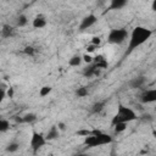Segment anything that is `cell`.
<instances>
[{
  "label": "cell",
  "mask_w": 156,
  "mask_h": 156,
  "mask_svg": "<svg viewBox=\"0 0 156 156\" xmlns=\"http://www.w3.org/2000/svg\"><path fill=\"white\" fill-rule=\"evenodd\" d=\"M32 26H33L35 29H41V28H44V27L46 26V20H45V17L41 16V15L34 17V20H33V22H32Z\"/></svg>",
  "instance_id": "9"
},
{
  "label": "cell",
  "mask_w": 156,
  "mask_h": 156,
  "mask_svg": "<svg viewBox=\"0 0 156 156\" xmlns=\"http://www.w3.org/2000/svg\"><path fill=\"white\" fill-rule=\"evenodd\" d=\"M51 91H52V88H51L50 85H44V87L40 88V90H39V95H40L41 98H45V96H48Z\"/></svg>",
  "instance_id": "17"
},
{
  "label": "cell",
  "mask_w": 156,
  "mask_h": 156,
  "mask_svg": "<svg viewBox=\"0 0 156 156\" xmlns=\"http://www.w3.org/2000/svg\"><path fill=\"white\" fill-rule=\"evenodd\" d=\"M104 106H105V101H99V102H95L94 105H93V112H100L102 108H104Z\"/></svg>",
  "instance_id": "23"
},
{
  "label": "cell",
  "mask_w": 156,
  "mask_h": 156,
  "mask_svg": "<svg viewBox=\"0 0 156 156\" xmlns=\"http://www.w3.org/2000/svg\"><path fill=\"white\" fill-rule=\"evenodd\" d=\"M58 135H60V129L57 128V126H52L45 136H46V140H54V139L58 138Z\"/></svg>",
  "instance_id": "10"
},
{
  "label": "cell",
  "mask_w": 156,
  "mask_h": 156,
  "mask_svg": "<svg viewBox=\"0 0 156 156\" xmlns=\"http://www.w3.org/2000/svg\"><path fill=\"white\" fill-rule=\"evenodd\" d=\"M136 113L133 108L130 107H127L124 105H118V108H117V112L116 115L112 117V121H111V126L113 127L115 124L117 123H129L132 121H135L136 119Z\"/></svg>",
  "instance_id": "2"
},
{
  "label": "cell",
  "mask_w": 156,
  "mask_h": 156,
  "mask_svg": "<svg viewBox=\"0 0 156 156\" xmlns=\"http://www.w3.org/2000/svg\"><path fill=\"white\" fill-rule=\"evenodd\" d=\"M95 49H98V46H95V45H88L87 46V52L88 54H90V52H93V51H95Z\"/></svg>",
  "instance_id": "28"
},
{
  "label": "cell",
  "mask_w": 156,
  "mask_h": 156,
  "mask_svg": "<svg viewBox=\"0 0 156 156\" xmlns=\"http://www.w3.org/2000/svg\"><path fill=\"white\" fill-rule=\"evenodd\" d=\"M140 101L143 104H154L156 102V88L146 89L140 95Z\"/></svg>",
  "instance_id": "6"
},
{
  "label": "cell",
  "mask_w": 156,
  "mask_h": 156,
  "mask_svg": "<svg viewBox=\"0 0 156 156\" xmlns=\"http://www.w3.org/2000/svg\"><path fill=\"white\" fill-rule=\"evenodd\" d=\"M28 23V18L26 15H20L17 17V27H24Z\"/></svg>",
  "instance_id": "19"
},
{
  "label": "cell",
  "mask_w": 156,
  "mask_h": 156,
  "mask_svg": "<svg viewBox=\"0 0 156 156\" xmlns=\"http://www.w3.org/2000/svg\"><path fill=\"white\" fill-rule=\"evenodd\" d=\"M152 134H154V135L156 136V130H154V132H152Z\"/></svg>",
  "instance_id": "32"
},
{
  "label": "cell",
  "mask_w": 156,
  "mask_h": 156,
  "mask_svg": "<svg viewBox=\"0 0 156 156\" xmlns=\"http://www.w3.org/2000/svg\"><path fill=\"white\" fill-rule=\"evenodd\" d=\"M82 62H83V56H80V55H73V56L69 58L68 65H69L71 67H78V66L82 65Z\"/></svg>",
  "instance_id": "13"
},
{
  "label": "cell",
  "mask_w": 156,
  "mask_h": 156,
  "mask_svg": "<svg viewBox=\"0 0 156 156\" xmlns=\"http://www.w3.org/2000/svg\"><path fill=\"white\" fill-rule=\"evenodd\" d=\"M83 61H84L85 63H88V65H91V63L94 62V58H93L89 54H84V55H83Z\"/></svg>",
  "instance_id": "25"
},
{
  "label": "cell",
  "mask_w": 156,
  "mask_h": 156,
  "mask_svg": "<svg viewBox=\"0 0 156 156\" xmlns=\"http://www.w3.org/2000/svg\"><path fill=\"white\" fill-rule=\"evenodd\" d=\"M74 156H89L88 154H77V155H74Z\"/></svg>",
  "instance_id": "31"
},
{
  "label": "cell",
  "mask_w": 156,
  "mask_h": 156,
  "mask_svg": "<svg viewBox=\"0 0 156 156\" xmlns=\"http://www.w3.org/2000/svg\"><path fill=\"white\" fill-rule=\"evenodd\" d=\"M76 134L79 135V136L87 138V136H90V135L93 134V129H79V130L76 132Z\"/></svg>",
  "instance_id": "21"
},
{
  "label": "cell",
  "mask_w": 156,
  "mask_h": 156,
  "mask_svg": "<svg viewBox=\"0 0 156 156\" xmlns=\"http://www.w3.org/2000/svg\"><path fill=\"white\" fill-rule=\"evenodd\" d=\"M13 27L12 26H10V24H4L2 27H1V37L4 38V39H6V38H10L12 34H13Z\"/></svg>",
  "instance_id": "11"
},
{
  "label": "cell",
  "mask_w": 156,
  "mask_h": 156,
  "mask_svg": "<svg viewBox=\"0 0 156 156\" xmlns=\"http://www.w3.org/2000/svg\"><path fill=\"white\" fill-rule=\"evenodd\" d=\"M57 128H58L60 130H65V129H66V126H65V123H62V122H58V124H57Z\"/></svg>",
  "instance_id": "29"
},
{
  "label": "cell",
  "mask_w": 156,
  "mask_h": 156,
  "mask_svg": "<svg viewBox=\"0 0 156 156\" xmlns=\"http://www.w3.org/2000/svg\"><path fill=\"white\" fill-rule=\"evenodd\" d=\"M37 119V116L34 115V113H27V115H24L22 118H17V121L18 122H22V123H32V122H34Z\"/></svg>",
  "instance_id": "15"
},
{
  "label": "cell",
  "mask_w": 156,
  "mask_h": 156,
  "mask_svg": "<svg viewBox=\"0 0 156 156\" xmlns=\"http://www.w3.org/2000/svg\"><path fill=\"white\" fill-rule=\"evenodd\" d=\"M129 37V33L126 28H113L107 34V43L110 44H122Z\"/></svg>",
  "instance_id": "4"
},
{
  "label": "cell",
  "mask_w": 156,
  "mask_h": 156,
  "mask_svg": "<svg viewBox=\"0 0 156 156\" xmlns=\"http://www.w3.org/2000/svg\"><path fill=\"white\" fill-rule=\"evenodd\" d=\"M126 5H127L126 0H112L111 4H110V9L111 10H121Z\"/></svg>",
  "instance_id": "14"
},
{
  "label": "cell",
  "mask_w": 156,
  "mask_h": 156,
  "mask_svg": "<svg viewBox=\"0 0 156 156\" xmlns=\"http://www.w3.org/2000/svg\"><path fill=\"white\" fill-rule=\"evenodd\" d=\"M18 149H20V144L16 143V141H12V143H10V144L6 146V151H7V152H16Z\"/></svg>",
  "instance_id": "20"
},
{
  "label": "cell",
  "mask_w": 156,
  "mask_h": 156,
  "mask_svg": "<svg viewBox=\"0 0 156 156\" xmlns=\"http://www.w3.org/2000/svg\"><path fill=\"white\" fill-rule=\"evenodd\" d=\"M152 35V30L143 27V26H136L132 29L130 34H129V41H128V50L127 52H132L133 50H135L136 48L141 46L144 43H146Z\"/></svg>",
  "instance_id": "1"
},
{
  "label": "cell",
  "mask_w": 156,
  "mask_h": 156,
  "mask_svg": "<svg viewBox=\"0 0 156 156\" xmlns=\"http://www.w3.org/2000/svg\"><path fill=\"white\" fill-rule=\"evenodd\" d=\"M144 83H145V77L139 76V77L133 78V79L129 82V85H130V88H140V87L144 85Z\"/></svg>",
  "instance_id": "12"
},
{
  "label": "cell",
  "mask_w": 156,
  "mask_h": 156,
  "mask_svg": "<svg viewBox=\"0 0 156 156\" xmlns=\"http://www.w3.org/2000/svg\"><path fill=\"white\" fill-rule=\"evenodd\" d=\"M46 141H48V140H46V136H44L41 133L34 130V132L32 133V136H30L29 146H30L32 151H33L34 154H37L43 146H45Z\"/></svg>",
  "instance_id": "5"
},
{
  "label": "cell",
  "mask_w": 156,
  "mask_h": 156,
  "mask_svg": "<svg viewBox=\"0 0 156 156\" xmlns=\"http://www.w3.org/2000/svg\"><path fill=\"white\" fill-rule=\"evenodd\" d=\"M113 129L116 133H122L127 129V123H117L113 126Z\"/></svg>",
  "instance_id": "22"
},
{
  "label": "cell",
  "mask_w": 156,
  "mask_h": 156,
  "mask_svg": "<svg viewBox=\"0 0 156 156\" xmlns=\"http://www.w3.org/2000/svg\"><path fill=\"white\" fill-rule=\"evenodd\" d=\"M99 73H100V69L98 68V66L95 65V63H91L89 67H87L85 69H84V72H83V74L85 76V77H88V78H90V77H94V76H99Z\"/></svg>",
  "instance_id": "8"
},
{
  "label": "cell",
  "mask_w": 156,
  "mask_h": 156,
  "mask_svg": "<svg viewBox=\"0 0 156 156\" xmlns=\"http://www.w3.org/2000/svg\"><path fill=\"white\" fill-rule=\"evenodd\" d=\"M9 129H10V122L7 119H5V118H1L0 119V132L5 133Z\"/></svg>",
  "instance_id": "18"
},
{
  "label": "cell",
  "mask_w": 156,
  "mask_h": 156,
  "mask_svg": "<svg viewBox=\"0 0 156 156\" xmlns=\"http://www.w3.org/2000/svg\"><path fill=\"white\" fill-rule=\"evenodd\" d=\"M113 141L112 136L101 132V130H98V129H93V134L90 136H87L85 140H84V144L88 146V147H96V146H102V145H106V144H111Z\"/></svg>",
  "instance_id": "3"
},
{
  "label": "cell",
  "mask_w": 156,
  "mask_h": 156,
  "mask_svg": "<svg viewBox=\"0 0 156 156\" xmlns=\"http://www.w3.org/2000/svg\"><path fill=\"white\" fill-rule=\"evenodd\" d=\"M23 52H24L26 55H28V56H33V55H34V52H35V49H34L33 46L28 45V46H26V48L23 49Z\"/></svg>",
  "instance_id": "24"
},
{
  "label": "cell",
  "mask_w": 156,
  "mask_h": 156,
  "mask_svg": "<svg viewBox=\"0 0 156 156\" xmlns=\"http://www.w3.org/2000/svg\"><path fill=\"white\" fill-rule=\"evenodd\" d=\"M88 94H89V90L87 87H79L76 90V95L78 98H85V96H88Z\"/></svg>",
  "instance_id": "16"
},
{
  "label": "cell",
  "mask_w": 156,
  "mask_h": 156,
  "mask_svg": "<svg viewBox=\"0 0 156 156\" xmlns=\"http://www.w3.org/2000/svg\"><path fill=\"white\" fill-rule=\"evenodd\" d=\"M6 94H7V98H13V95H15V89L12 88V87H9L7 88V90H6Z\"/></svg>",
  "instance_id": "27"
},
{
  "label": "cell",
  "mask_w": 156,
  "mask_h": 156,
  "mask_svg": "<svg viewBox=\"0 0 156 156\" xmlns=\"http://www.w3.org/2000/svg\"><path fill=\"white\" fill-rule=\"evenodd\" d=\"M48 156H54V155H52V154H49V155H48Z\"/></svg>",
  "instance_id": "33"
},
{
  "label": "cell",
  "mask_w": 156,
  "mask_h": 156,
  "mask_svg": "<svg viewBox=\"0 0 156 156\" xmlns=\"http://www.w3.org/2000/svg\"><path fill=\"white\" fill-rule=\"evenodd\" d=\"M98 22V17L94 15V13H89L88 16H85L82 21H80V24H79V30L80 32H84L85 29L93 27L95 23Z\"/></svg>",
  "instance_id": "7"
},
{
  "label": "cell",
  "mask_w": 156,
  "mask_h": 156,
  "mask_svg": "<svg viewBox=\"0 0 156 156\" xmlns=\"http://www.w3.org/2000/svg\"><path fill=\"white\" fill-rule=\"evenodd\" d=\"M90 44H91V45H95V46H99V45L101 44V38H100V37H93Z\"/></svg>",
  "instance_id": "26"
},
{
  "label": "cell",
  "mask_w": 156,
  "mask_h": 156,
  "mask_svg": "<svg viewBox=\"0 0 156 156\" xmlns=\"http://www.w3.org/2000/svg\"><path fill=\"white\" fill-rule=\"evenodd\" d=\"M151 9H152L154 11H156V0H155V1H152V5H151Z\"/></svg>",
  "instance_id": "30"
}]
</instances>
